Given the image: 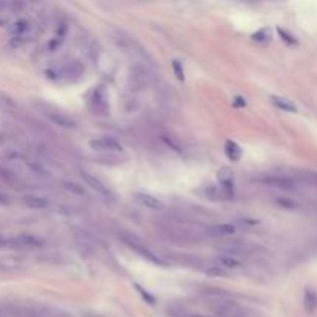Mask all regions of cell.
<instances>
[{"label":"cell","instance_id":"3","mask_svg":"<svg viewBox=\"0 0 317 317\" xmlns=\"http://www.w3.org/2000/svg\"><path fill=\"white\" fill-rule=\"evenodd\" d=\"M258 183H262L269 187H276V189L283 191H296L297 183L289 177H281V175H266L263 178H258Z\"/></svg>","mask_w":317,"mask_h":317},{"label":"cell","instance_id":"19","mask_svg":"<svg viewBox=\"0 0 317 317\" xmlns=\"http://www.w3.org/2000/svg\"><path fill=\"white\" fill-rule=\"evenodd\" d=\"M300 178L303 181H307L308 184L317 187V172H302L300 173Z\"/></svg>","mask_w":317,"mask_h":317},{"label":"cell","instance_id":"21","mask_svg":"<svg viewBox=\"0 0 317 317\" xmlns=\"http://www.w3.org/2000/svg\"><path fill=\"white\" fill-rule=\"evenodd\" d=\"M268 39H269V30L268 28H262L260 31L252 34V40H257V42H265Z\"/></svg>","mask_w":317,"mask_h":317},{"label":"cell","instance_id":"12","mask_svg":"<svg viewBox=\"0 0 317 317\" xmlns=\"http://www.w3.org/2000/svg\"><path fill=\"white\" fill-rule=\"evenodd\" d=\"M91 102L95 104V112L98 110V113H104L105 110H107V99H105V95H104L102 88L93 90Z\"/></svg>","mask_w":317,"mask_h":317},{"label":"cell","instance_id":"10","mask_svg":"<svg viewBox=\"0 0 317 317\" xmlns=\"http://www.w3.org/2000/svg\"><path fill=\"white\" fill-rule=\"evenodd\" d=\"M23 203L25 206H28L30 209L34 210H40V209H46L50 206V201L45 197H39V195H27L23 197Z\"/></svg>","mask_w":317,"mask_h":317},{"label":"cell","instance_id":"5","mask_svg":"<svg viewBox=\"0 0 317 317\" xmlns=\"http://www.w3.org/2000/svg\"><path fill=\"white\" fill-rule=\"evenodd\" d=\"M135 201L143 206L149 210H154V212H159V210L164 209V203L161 201L159 198L150 195V194H144V192H138L135 194Z\"/></svg>","mask_w":317,"mask_h":317},{"label":"cell","instance_id":"2","mask_svg":"<svg viewBox=\"0 0 317 317\" xmlns=\"http://www.w3.org/2000/svg\"><path fill=\"white\" fill-rule=\"evenodd\" d=\"M2 244L9 246V248H23V249H33V248H40L43 244V241L33 236V234H20V236L16 237H9L5 241H2Z\"/></svg>","mask_w":317,"mask_h":317},{"label":"cell","instance_id":"22","mask_svg":"<svg viewBox=\"0 0 317 317\" xmlns=\"http://www.w3.org/2000/svg\"><path fill=\"white\" fill-rule=\"evenodd\" d=\"M207 276L210 277H225L226 276V271L223 268H218V266H212V268H209L207 271H206Z\"/></svg>","mask_w":317,"mask_h":317},{"label":"cell","instance_id":"9","mask_svg":"<svg viewBox=\"0 0 317 317\" xmlns=\"http://www.w3.org/2000/svg\"><path fill=\"white\" fill-rule=\"evenodd\" d=\"M221 254L231 255V257H234V258H238V260H243L244 257L249 255V251H248V248H246V246L234 243V244H225V246H221Z\"/></svg>","mask_w":317,"mask_h":317},{"label":"cell","instance_id":"1","mask_svg":"<svg viewBox=\"0 0 317 317\" xmlns=\"http://www.w3.org/2000/svg\"><path fill=\"white\" fill-rule=\"evenodd\" d=\"M125 244L130 248L133 252H136L139 257H143L144 260L150 262V263H154V265H159V266H167V262L166 260H162V258L155 254L152 249H149L146 244H143L139 240H135V238H124Z\"/></svg>","mask_w":317,"mask_h":317},{"label":"cell","instance_id":"26","mask_svg":"<svg viewBox=\"0 0 317 317\" xmlns=\"http://www.w3.org/2000/svg\"><path fill=\"white\" fill-rule=\"evenodd\" d=\"M9 203V199L3 195H0V204H8Z\"/></svg>","mask_w":317,"mask_h":317},{"label":"cell","instance_id":"11","mask_svg":"<svg viewBox=\"0 0 317 317\" xmlns=\"http://www.w3.org/2000/svg\"><path fill=\"white\" fill-rule=\"evenodd\" d=\"M303 308L307 314H313L317 310V292L313 288H307L303 292Z\"/></svg>","mask_w":317,"mask_h":317},{"label":"cell","instance_id":"14","mask_svg":"<svg viewBox=\"0 0 317 317\" xmlns=\"http://www.w3.org/2000/svg\"><path fill=\"white\" fill-rule=\"evenodd\" d=\"M225 154L231 161L237 162V161H240L243 152H241V147L237 143H234V141H226V143H225Z\"/></svg>","mask_w":317,"mask_h":317},{"label":"cell","instance_id":"20","mask_svg":"<svg viewBox=\"0 0 317 317\" xmlns=\"http://www.w3.org/2000/svg\"><path fill=\"white\" fill-rule=\"evenodd\" d=\"M277 33H278V36L281 38V40H285L288 45H297V39L292 36V34L286 33L285 30H281V28H277Z\"/></svg>","mask_w":317,"mask_h":317},{"label":"cell","instance_id":"24","mask_svg":"<svg viewBox=\"0 0 317 317\" xmlns=\"http://www.w3.org/2000/svg\"><path fill=\"white\" fill-rule=\"evenodd\" d=\"M135 288H136V291L139 292V294H141V296H143V299H144V300H146L147 303H150V305H155V299H154V297H152V296L149 294V292H147V291H144V289H143V288H141L139 285H135Z\"/></svg>","mask_w":317,"mask_h":317},{"label":"cell","instance_id":"4","mask_svg":"<svg viewBox=\"0 0 317 317\" xmlns=\"http://www.w3.org/2000/svg\"><path fill=\"white\" fill-rule=\"evenodd\" d=\"M88 146L91 150H95V152H122V144L118 143L115 138H110V136L91 139L88 143Z\"/></svg>","mask_w":317,"mask_h":317},{"label":"cell","instance_id":"8","mask_svg":"<svg viewBox=\"0 0 317 317\" xmlns=\"http://www.w3.org/2000/svg\"><path fill=\"white\" fill-rule=\"evenodd\" d=\"M210 237H229L237 232V226L234 223H220V225H214L207 229Z\"/></svg>","mask_w":317,"mask_h":317},{"label":"cell","instance_id":"25","mask_svg":"<svg viewBox=\"0 0 317 317\" xmlns=\"http://www.w3.org/2000/svg\"><path fill=\"white\" fill-rule=\"evenodd\" d=\"M232 102H234V105H236V107H246V101L241 96H236V98L232 99Z\"/></svg>","mask_w":317,"mask_h":317},{"label":"cell","instance_id":"6","mask_svg":"<svg viewBox=\"0 0 317 317\" xmlns=\"http://www.w3.org/2000/svg\"><path fill=\"white\" fill-rule=\"evenodd\" d=\"M80 178L84 180V183H85L87 186H90L93 191H96L101 197H104V198H110V197H112V192H110L109 187L105 186L101 180H98L96 177H93L91 173H88V172H85V170H82V172H80Z\"/></svg>","mask_w":317,"mask_h":317},{"label":"cell","instance_id":"17","mask_svg":"<svg viewBox=\"0 0 317 317\" xmlns=\"http://www.w3.org/2000/svg\"><path fill=\"white\" fill-rule=\"evenodd\" d=\"M48 116H50V119L54 124L61 125V127H65V128H73L75 127V122L70 119V118H67V116L61 115V113H50Z\"/></svg>","mask_w":317,"mask_h":317},{"label":"cell","instance_id":"15","mask_svg":"<svg viewBox=\"0 0 317 317\" xmlns=\"http://www.w3.org/2000/svg\"><path fill=\"white\" fill-rule=\"evenodd\" d=\"M215 260L218 265H221L223 269H236L241 265V260H238V258H234V257L225 255V254H220Z\"/></svg>","mask_w":317,"mask_h":317},{"label":"cell","instance_id":"13","mask_svg":"<svg viewBox=\"0 0 317 317\" xmlns=\"http://www.w3.org/2000/svg\"><path fill=\"white\" fill-rule=\"evenodd\" d=\"M271 102L276 105V107L281 112H288V113H296L297 107L294 102H291L286 98H281V96H271Z\"/></svg>","mask_w":317,"mask_h":317},{"label":"cell","instance_id":"23","mask_svg":"<svg viewBox=\"0 0 317 317\" xmlns=\"http://www.w3.org/2000/svg\"><path fill=\"white\" fill-rule=\"evenodd\" d=\"M64 187L65 189H68V191H72V192H75V194H79V195H82L85 191L82 189V187H79L76 183H68V181H65L64 183Z\"/></svg>","mask_w":317,"mask_h":317},{"label":"cell","instance_id":"16","mask_svg":"<svg viewBox=\"0 0 317 317\" xmlns=\"http://www.w3.org/2000/svg\"><path fill=\"white\" fill-rule=\"evenodd\" d=\"M30 22L28 20H25V19H20V20H17V22H14L13 25H11V28H9V31H11V34H14V36H23L28 30H30Z\"/></svg>","mask_w":317,"mask_h":317},{"label":"cell","instance_id":"18","mask_svg":"<svg viewBox=\"0 0 317 317\" xmlns=\"http://www.w3.org/2000/svg\"><path fill=\"white\" fill-rule=\"evenodd\" d=\"M172 68H173V73H175V76H177V79L183 82V80L186 79V76H184V68H183V64H181L178 59H173V61H172Z\"/></svg>","mask_w":317,"mask_h":317},{"label":"cell","instance_id":"7","mask_svg":"<svg viewBox=\"0 0 317 317\" xmlns=\"http://www.w3.org/2000/svg\"><path fill=\"white\" fill-rule=\"evenodd\" d=\"M217 178L221 184V189L228 197H234V173L229 167H221Z\"/></svg>","mask_w":317,"mask_h":317}]
</instances>
